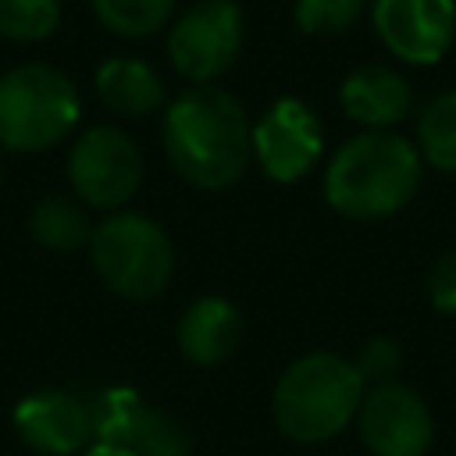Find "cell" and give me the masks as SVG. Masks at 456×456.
Here are the masks:
<instances>
[{
  "label": "cell",
  "instance_id": "6da1fadb",
  "mask_svg": "<svg viewBox=\"0 0 456 456\" xmlns=\"http://www.w3.org/2000/svg\"><path fill=\"white\" fill-rule=\"evenodd\" d=\"M164 150L189 185L224 189L242 178L253 157V128L232 93L196 86L167 107Z\"/></svg>",
  "mask_w": 456,
  "mask_h": 456
},
{
  "label": "cell",
  "instance_id": "7a4b0ae2",
  "mask_svg": "<svg viewBox=\"0 0 456 456\" xmlns=\"http://www.w3.org/2000/svg\"><path fill=\"white\" fill-rule=\"evenodd\" d=\"M417 185L420 153L385 128L349 139L324 175V196L346 217H388L413 200Z\"/></svg>",
  "mask_w": 456,
  "mask_h": 456
},
{
  "label": "cell",
  "instance_id": "3957f363",
  "mask_svg": "<svg viewBox=\"0 0 456 456\" xmlns=\"http://www.w3.org/2000/svg\"><path fill=\"white\" fill-rule=\"evenodd\" d=\"M367 381L335 353L296 360L274 385V420L296 442H324L338 435L360 410Z\"/></svg>",
  "mask_w": 456,
  "mask_h": 456
},
{
  "label": "cell",
  "instance_id": "277c9868",
  "mask_svg": "<svg viewBox=\"0 0 456 456\" xmlns=\"http://www.w3.org/2000/svg\"><path fill=\"white\" fill-rule=\"evenodd\" d=\"M78 121L75 82L50 64H21L0 75V142L14 153L57 146Z\"/></svg>",
  "mask_w": 456,
  "mask_h": 456
},
{
  "label": "cell",
  "instance_id": "5b68a950",
  "mask_svg": "<svg viewBox=\"0 0 456 456\" xmlns=\"http://www.w3.org/2000/svg\"><path fill=\"white\" fill-rule=\"evenodd\" d=\"M89 256L96 274L125 299H153L175 271L164 228L142 214H114L93 228Z\"/></svg>",
  "mask_w": 456,
  "mask_h": 456
},
{
  "label": "cell",
  "instance_id": "8992f818",
  "mask_svg": "<svg viewBox=\"0 0 456 456\" xmlns=\"http://www.w3.org/2000/svg\"><path fill=\"white\" fill-rule=\"evenodd\" d=\"M68 178L82 203L110 210L135 196L142 182V153L128 132L96 125L75 139L68 153Z\"/></svg>",
  "mask_w": 456,
  "mask_h": 456
},
{
  "label": "cell",
  "instance_id": "52a82bcc",
  "mask_svg": "<svg viewBox=\"0 0 456 456\" xmlns=\"http://www.w3.org/2000/svg\"><path fill=\"white\" fill-rule=\"evenodd\" d=\"M242 50V11L235 0H200L175 18L167 32V57L178 75L214 82Z\"/></svg>",
  "mask_w": 456,
  "mask_h": 456
},
{
  "label": "cell",
  "instance_id": "ba28073f",
  "mask_svg": "<svg viewBox=\"0 0 456 456\" xmlns=\"http://www.w3.org/2000/svg\"><path fill=\"white\" fill-rule=\"evenodd\" d=\"M93 438L128 449L132 456H189V431L164 410L142 403L132 388H107L89 403Z\"/></svg>",
  "mask_w": 456,
  "mask_h": 456
},
{
  "label": "cell",
  "instance_id": "9c48e42d",
  "mask_svg": "<svg viewBox=\"0 0 456 456\" xmlns=\"http://www.w3.org/2000/svg\"><path fill=\"white\" fill-rule=\"evenodd\" d=\"M356 424L374 456H424L431 445V413L424 399L399 381L367 388L356 410Z\"/></svg>",
  "mask_w": 456,
  "mask_h": 456
},
{
  "label": "cell",
  "instance_id": "30bf717a",
  "mask_svg": "<svg viewBox=\"0 0 456 456\" xmlns=\"http://www.w3.org/2000/svg\"><path fill=\"white\" fill-rule=\"evenodd\" d=\"M381 43L406 64H435L456 39V0H374Z\"/></svg>",
  "mask_w": 456,
  "mask_h": 456
},
{
  "label": "cell",
  "instance_id": "8fae6325",
  "mask_svg": "<svg viewBox=\"0 0 456 456\" xmlns=\"http://www.w3.org/2000/svg\"><path fill=\"white\" fill-rule=\"evenodd\" d=\"M321 146H324L321 121L296 96L274 100L264 110V118L256 121V128H253V153H256L260 167L274 182H296V178H303L317 164Z\"/></svg>",
  "mask_w": 456,
  "mask_h": 456
},
{
  "label": "cell",
  "instance_id": "7c38bea8",
  "mask_svg": "<svg viewBox=\"0 0 456 456\" xmlns=\"http://www.w3.org/2000/svg\"><path fill=\"white\" fill-rule=\"evenodd\" d=\"M18 435L46 456H71L93 438V410L71 392L43 388L14 406Z\"/></svg>",
  "mask_w": 456,
  "mask_h": 456
},
{
  "label": "cell",
  "instance_id": "4fadbf2b",
  "mask_svg": "<svg viewBox=\"0 0 456 456\" xmlns=\"http://www.w3.org/2000/svg\"><path fill=\"white\" fill-rule=\"evenodd\" d=\"M338 100H342V110L367 128H388L403 121L413 103L410 82L385 64H363L349 71V78L338 89Z\"/></svg>",
  "mask_w": 456,
  "mask_h": 456
},
{
  "label": "cell",
  "instance_id": "5bb4252c",
  "mask_svg": "<svg viewBox=\"0 0 456 456\" xmlns=\"http://www.w3.org/2000/svg\"><path fill=\"white\" fill-rule=\"evenodd\" d=\"M242 335L239 310L221 296L196 299L178 321V346L192 363H221Z\"/></svg>",
  "mask_w": 456,
  "mask_h": 456
},
{
  "label": "cell",
  "instance_id": "9a60e30c",
  "mask_svg": "<svg viewBox=\"0 0 456 456\" xmlns=\"http://www.w3.org/2000/svg\"><path fill=\"white\" fill-rule=\"evenodd\" d=\"M96 96L121 118H146L164 103V82L139 57H110L96 71Z\"/></svg>",
  "mask_w": 456,
  "mask_h": 456
},
{
  "label": "cell",
  "instance_id": "2e32d148",
  "mask_svg": "<svg viewBox=\"0 0 456 456\" xmlns=\"http://www.w3.org/2000/svg\"><path fill=\"white\" fill-rule=\"evenodd\" d=\"M28 232L39 246L46 249H78V246H89L93 239V224L86 217V210L68 200V196H46L32 207V217H28Z\"/></svg>",
  "mask_w": 456,
  "mask_h": 456
},
{
  "label": "cell",
  "instance_id": "e0dca14e",
  "mask_svg": "<svg viewBox=\"0 0 456 456\" xmlns=\"http://www.w3.org/2000/svg\"><path fill=\"white\" fill-rule=\"evenodd\" d=\"M417 142H420V157H428L431 167L456 175V89L435 96L420 110Z\"/></svg>",
  "mask_w": 456,
  "mask_h": 456
},
{
  "label": "cell",
  "instance_id": "ac0fdd59",
  "mask_svg": "<svg viewBox=\"0 0 456 456\" xmlns=\"http://www.w3.org/2000/svg\"><path fill=\"white\" fill-rule=\"evenodd\" d=\"M93 11L110 32L139 39L167 25L175 0H93Z\"/></svg>",
  "mask_w": 456,
  "mask_h": 456
},
{
  "label": "cell",
  "instance_id": "d6986e66",
  "mask_svg": "<svg viewBox=\"0 0 456 456\" xmlns=\"http://www.w3.org/2000/svg\"><path fill=\"white\" fill-rule=\"evenodd\" d=\"M61 21V0H0V36L14 43L46 39Z\"/></svg>",
  "mask_w": 456,
  "mask_h": 456
},
{
  "label": "cell",
  "instance_id": "ffe728a7",
  "mask_svg": "<svg viewBox=\"0 0 456 456\" xmlns=\"http://www.w3.org/2000/svg\"><path fill=\"white\" fill-rule=\"evenodd\" d=\"M367 0H296V25L306 36H335L360 21Z\"/></svg>",
  "mask_w": 456,
  "mask_h": 456
},
{
  "label": "cell",
  "instance_id": "44dd1931",
  "mask_svg": "<svg viewBox=\"0 0 456 456\" xmlns=\"http://www.w3.org/2000/svg\"><path fill=\"white\" fill-rule=\"evenodd\" d=\"M353 367H356L360 378L370 381V385L392 381V370L399 367V349H395L392 338H370V342L360 349V356L353 360Z\"/></svg>",
  "mask_w": 456,
  "mask_h": 456
},
{
  "label": "cell",
  "instance_id": "7402d4cb",
  "mask_svg": "<svg viewBox=\"0 0 456 456\" xmlns=\"http://www.w3.org/2000/svg\"><path fill=\"white\" fill-rule=\"evenodd\" d=\"M428 296L442 314H456V249L442 253L428 271Z\"/></svg>",
  "mask_w": 456,
  "mask_h": 456
},
{
  "label": "cell",
  "instance_id": "603a6c76",
  "mask_svg": "<svg viewBox=\"0 0 456 456\" xmlns=\"http://www.w3.org/2000/svg\"><path fill=\"white\" fill-rule=\"evenodd\" d=\"M86 456H132V452L118 449V445H107V442H96L93 449H86Z\"/></svg>",
  "mask_w": 456,
  "mask_h": 456
}]
</instances>
